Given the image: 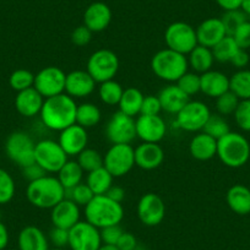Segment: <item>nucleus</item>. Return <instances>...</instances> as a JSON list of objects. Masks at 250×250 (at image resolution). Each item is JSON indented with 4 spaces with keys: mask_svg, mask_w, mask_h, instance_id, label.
Instances as JSON below:
<instances>
[{
    "mask_svg": "<svg viewBox=\"0 0 250 250\" xmlns=\"http://www.w3.org/2000/svg\"><path fill=\"white\" fill-rule=\"evenodd\" d=\"M188 64L193 69L194 73L204 74L206 71L211 70L215 62V58H213L212 49L204 45L198 44L189 54L187 55Z\"/></svg>",
    "mask_w": 250,
    "mask_h": 250,
    "instance_id": "29",
    "label": "nucleus"
},
{
    "mask_svg": "<svg viewBox=\"0 0 250 250\" xmlns=\"http://www.w3.org/2000/svg\"><path fill=\"white\" fill-rule=\"evenodd\" d=\"M212 49L215 62H230L235 53L238 52L239 47L235 43L234 38L232 36H226L223 40H221Z\"/></svg>",
    "mask_w": 250,
    "mask_h": 250,
    "instance_id": "36",
    "label": "nucleus"
},
{
    "mask_svg": "<svg viewBox=\"0 0 250 250\" xmlns=\"http://www.w3.org/2000/svg\"><path fill=\"white\" fill-rule=\"evenodd\" d=\"M135 126L136 138L143 143L160 144L167 134V124L161 115H138Z\"/></svg>",
    "mask_w": 250,
    "mask_h": 250,
    "instance_id": "16",
    "label": "nucleus"
},
{
    "mask_svg": "<svg viewBox=\"0 0 250 250\" xmlns=\"http://www.w3.org/2000/svg\"><path fill=\"white\" fill-rule=\"evenodd\" d=\"M135 250H145V249H143V248H140V247H138V248H136V249Z\"/></svg>",
    "mask_w": 250,
    "mask_h": 250,
    "instance_id": "60",
    "label": "nucleus"
},
{
    "mask_svg": "<svg viewBox=\"0 0 250 250\" xmlns=\"http://www.w3.org/2000/svg\"><path fill=\"white\" fill-rule=\"evenodd\" d=\"M68 157L69 156L58 141L44 139L36 143L35 162L40 165L48 174L59 172L60 168L66 163Z\"/></svg>",
    "mask_w": 250,
    "mask_h": 250,
    "instance_id": "11",
    "label": "nucleus"
},
{
    "mask_svg": "<svg viewBox=\"0 0 250 250\" xmlns=\"http://www.w3.org/2000/svg\"><path fill=\"white\" fill-rule=\"evenodd\" d=\"M88 223L98 229L108 226L120 225L124 218V208L120 203L112 200L107 195H95L92 200L83 208Z\"/></svg>",
    "mask_w": 250,
    "mask_h": 250,
    "instance_id": "3",
    "label": "nucleus"
},
{
    "mask_svg": "<svg viewBox=\"0 0 250 250\" xmlns=\"http://www.w3.org/2000/svg\"><path fill=\"white\" fill-rule=\"evenodd\" d=\"M217 156L229 168H240L250 158V144L244 135L230 130L217 140Z\"/></svg>",
    "mask_w": 250,
    "mask_h": 250,
    "instance_id": "5",
    "label": "nucleus"
},
{
    "mask_svg": "<svg viewBox=\"0 0 250 250\" xmlns=\"http://www.w3.org/2000/svg\"><path fill=\"white\" fill-rule=\"evenodd\" d=\"M112 21V10L109 6L102 1H95L86 8L83 13V25L92 31L98 33L104 31Z\"/></svg>",
    "mask_w": 250,
    "mask_h": 250,
    "instance_id": "20",
    "label": "nucleus"
},
{
    "mask_svg": "<svg viewBox=\"0 0 250 250\" xmlns=\"http://www.w3.org/2000/svg\"><path fill=\"white\" fill-rule=\"evenodd\" d=\"M175 83H177L178 87H179L185 95L191 97V96L200 92V74L188 70Z\"/></svg>",
    "mask_w": 250,
    "mask_h": 250,
    "instance_id": "42",
    "label": "nucleus"
},
{
    "mask_svg": "<svg viewBox=\"0 0 250 250\" xmlns=\"http://www.w3.org/2000/svg\"><path fill=\"white\" fill-rule=\"evenodd\" d=\"M66 74L58 66H45L35 75L33 87L44 98L65 92Z\"/></svg>",
    "mask_w": 250,
    "mask_h": 250,
    "instance_id": "13",
    "label": "nucleus"
},
{
    "mask_svg": "<svg viewBox=\"0 0 250 250\" xmlns=\"http://www.w3.org/2000/svg\"><path fill=\"white\" fill-rule=\"evenodd\" d=\"M250 62V53L248 52L247 49H242L239 48L238 52L235 53L233 59L230 60V64H232L234 68H237L238 70H242V69H245L248 66Z\"/></svg>",
    "mask_w": 250,
    "mask_h": 250,
    "instance_id": "53",
    "label": "nucleus"
},
{
    "mask_svg": "<svg viewBox=\"0 0 250 250\" xmlns=\"http://www.w3.org/2000/svg\"><path fill=\"white\" fill-rule=\"evenodd\" d=\"M200 92L210 98H217L229 91V78L218 70H208L200 75Z\"/></svg>",
    "mask_w": 250,
    "mask_h": 250,
    "instance_id": "24",
    "label": "nucleus"
},
{
    "mask_svg": "<svg viewBox=\"0 0 250 250\" xmlns=\"http://www.w3.org/2000/svg\"><path fill=\"white\" fill-rule=\"evenodd\" d=\"M242 1L243 0H216L217 5L225 11L237 10V9H240Z\"/></svg>",
    "mask_w": 250,
    "mask_h": 250,
    "instance_id": "55",
    "label": "nucleus"
},
{
    "mask_svg": "<svg viewBox=\"0 0 250 250\" xmlns=\"http://www.w3.org/2000/svg\"><path fill=\"white\" fill-rule=\"evenodd\" d=\"M100 250H119V249H118L115 245H104L103 244L102 247L100 248Z\"/></svg>",
    "mask_w": 250,
    "mask_h": 250,
    "instance_id": "58",
    "label": "nucleus"
},
{
    "mask_svg": "<svg viewBox=\"0 0 250 250\" xmlns=\"http://www.w3.org/2000/svg\"><path fill=\"white\" fill-rule=\"evenodd\" d=\"M238 47L242 49H250V21L243 22L232 35Z\"/></svg>",
    "mask_w": 250,
    "mask_h": 250,
    "instance_id": "46",
    "label": "nucleus"
},
{
    "mask_svg": "<svg viewBox=\"0 0 250 250\" xmlns=\"http://www.w3.org/2000/svg\"><path fill=\"white\" fill-rule=\"evenodd\" d=\"M240 10L247 16H250V0H243L242 5H240Z\"/></svg>",
    "mask_w": 250,
    "mask_h": 250,
    "instance_id": "57",
    "label": "nucleus"
},
{
    "mask_svg": "<svg viewBox=\"0 0 250 250\" xmlns=\"http://www.w3.org/2000/svg\"><path fill=\"white\" fill-rule=\"evenodd\" d=\"M101 118H102V113L95 103L85 102L78 104L76 124L81 125L83 128H93L95 125H97L101 122Z\"/></svg>",
    "mask_w": 250,
    "mask_h": 250,
    "instance_id": "33",
    "label": "nucleus"
},
{
    "mask_svg": "<svg viewBox=\"0 0 250 250\" xmlns=\"http://www.w3.org/2000/svg\"><path fill=\"white\" fill-rule=\"evenodd\" d=\"M189 152L198 161H210L217 155V140L204 131L196 134L189 143Z\"/></svg>",
    "mask_w": 250,
    "mask_h": 250,
    "instance_id": "27",
    "label": "nucleus"
},
{
    "mask_svg": "<svg viewBox=\"0 0 250 250\" xmlns=\"http://www.w3.org/2000/svg\"><path fill=\"white\" fill-rule=\"evenodd\" d=\"M210 115L211 110L206 103L201 101H189L175 114L174 125L177 129L187 133H200Z\"/></svg>",
    "mask_w": 250,
    "mask_h": 250,
    "instance_id": "7",
    "label": "nucleus"
},
{
    "mask_svg": "<svg viewBox=\"0 0 250 250\" xmlns=\"http://www.w3.org/2000/svg\"><path fill=\"white\" fill-rule=\"evenodd\" d=\"M100 232H101L102 244L117 245L118 240H119V238L122 237L124 230H123V228L120 227V225H114V226H108V227L102 228V229H100Z\"/></svg>",
    "mask_w": 250,
    "mask_h": 250,
    "instance_id": "47",
    "label": "nucleus"
},
{
    "mask_svg": "<svg viewBox=\"0 0 250 250\" xmlns=\"http://www.w3.org/2000/svg\"><path fill=\"white\" fill-rule=\"evenodd\" d=\"M113 179L114 177L104 167H101L87 173L85 183L95 195H104L113 185Z\"/></svg>",
    "mask_w": 250,
    "mask_h": 250,
    "instance_id": "31",
    "label": "nucleus"
},
{
    "mask_svg": "<svg viewBox=\"0 0 250 250\" xmlns=\"http://www.w3.org/2000/svg\"><path fill=\"white\" fill-rule=\"evenodd\" d=\"M102 245L100 229L87 221H79L69 229L70 250H100Z\"/></svg>",
    "mask_w": 250,
    "mask_h": 250,
    "instance_id": "14",
    "label": "nucleus"
},
{
    "mask_svg": "<svg viewBox=\"0 0 250 250\" xmlns=\"http://www.w3.org/2000/svg\"><path fill=\"white\" fill-rule=\"evenodd\" d=\"M165 42L167 48L183 55H188L199 44L195 28L183 21L170 23L166 28Z\"/></svg>",
    "mask_w": 250,
    "mask_h": 250,
    "instance_id": "9",
    "label": "nucleus"
},
{
    "mask_svg": "<svg viewBox=\"0 0 250 250\" xmlns=\"http://www.w3.org/2000/svg\"><path fill=\"white\" fill-rule=\"evenodd\" d=\"M144 93L136 87H128L123 91L122 98L119 101V110L124 114L135 118L140 115L141 105L144 101Z\"/></svg>",
    "mask_w": 250,
    "mask_h": 250,
    "instance_id": "30",
    "label": "nucleus"
},
{
    "mask_svg": "<svg viewBox=\"0 0 250 250\" xmlns=\"http://www.w3.org/2000/svg\"><path fill=\"white\" fill-rule=\"evenodd\" d=\"M115 247L119 250H135L139 247L138 239H136L133 233L124 232L122 234V237L119 238Z\"/></svg>",
    "mask_w": 250,
    "mask_h": 250,
    "instance_id": "52",
    "label": "nucleus"
},
{
    "mask_svg": "<svg viewBox=\"0 0 250 250\" xmlns=\"http://www.w3.org/2000/svg\"><path fill=\"white\" fill-rule=\"evenodd\" d=\"M19 250H49V240L41 228L26 226L18 237Z\"/></svg>",
    "mask_w": 250,
    "mask_h": 250,
    "instance_id": "26",
    "label": "nucleus"
},
{
    "mask_svg": "<svg viewBox=\"0 0 250 250\" xmlns=\"http://www.w3.org/2000/svg\"><path fill=\"white\" fill-rule=\"evenodd\" d=\"M9 244V230L6 226L0 221V250H5Z\"/></svg>",
    "mask_w": 250,
    "mask_h": 250,
    "instance_id": "56",
    "label": "nucleus"
},
{
    "mask_svg": "<svg viewBox=\"0 0 250 250\" xmlns=\"http://www.w3.org/2000/svg\"><path fill=\"white\" fill-rule=\"evenodd\" d=\"M22 174H23V178L27 179L28 183H30V182H33V180H37L40 179V178L44 177V175H47L48 173L45 172L40 165H37V163L35 162L32 163V165L27 166V167H23Z\"/></svg>",
    "mask_w": 250,
    "mask_h": 250,
    "instance_id": "51",
    "label": "nucleus"
},
{
    "mask_svg": "<svg viewBox=\"0 0 250 250\" xmlns=\"http://www.w3.org/2000/svg\"><path fill=\"white\" fill-rule=\"evenodd\" d=\"M66 190L54 175H44L37 180H33L26 188V198L28 203L37 208H50L52 210L62 199H65Z\"/></svg>",
    "mask_w": 250,
    "mask_h": 250,
    "instance_id": "2",
    "label": "nucleus"
},
{
    "mask_svg": "<svg viewBox=\"0 0 250 250\" xmlns=\"http://www.w3.org/2000/svg\"><path fill=\"white\" fill-rule=\"evenodd\" d=\"M76 157H78V160H76L78 163L83 168V172L86 173H90L97 168L103 167V156L95 148L86 147Z\"/></svg>",
    "mask_w": 250,
    "mask_h": 250,
    "instance_id": "38",
    "label": "nucleus"
},
{
    "mask_svg": "<svg viewBox=\"0 0 250 250\" xmlns=\"http://www.w3.org/2000/svg\"><path fill=\"white\" fill-rule=\"evenodd\" d=\"M95 194L92 193L88 185L86 183H80L76 187L71 188L69 190H66L65 193V198L70 199L71 201L76 204L78 206H83L85 208L88 203L93 199Z\"/></svg>",
    "mask_w": 250,
    "mask_h": 250,
    "instance_id": "41",
    "label": "nucleus"
},
{
    "mask_svg": "<svg viewBox=\"0 0 250 250\" xmlns=\"http://www.w3.org/2000/svg\"><path fill=\"white\" fill-rule=\"evenodd\" d=\"M151 69L158 79L166 83H174L187 73L189 64L187 55L165 48L153 54L151 59Z\"/></svg>",
    "mask_w": 250,
    "mask_h": 250,
    "instance_id": "4",
    "label": "nucleus"
},
{
    "mask_svg": "<svg viewBox=\"0 0 250 250\" xmlns=\"http://www.w3.org/2000/svg\"><path fill=\"white\" fill-rule=\"evenodd\" d=\"M119 58L110 49H98L90 55L86 70L97 83L113 80L119 71Z\"/></svg>",
    "mask_w": 250,
    "mask_h": 250,
    "instance_id": "8",
    "label": "nucleus"
},
{
    "mask_svg": "<svg viewBox=\"0 0 250 250\" xmlns=\"http://www.w3.org/2000/svg\"><path fill=\"white\" fill-rule=\"evenodd\" d=\"M35 147L36 143L25 131H14L5 143L8 157L21 168L35 163Z\"/></svg>",
    "mask_w": 250,
    "mask_h": 250,
    "instance_id": "10",
    "label": "nucleus"
},
{
    "mask_svg": "<svg viewBox=\"0 0 250 250\" xmlns=\"http://www.w3.org/2000/svg\"><path fill=\"white\" fill-rule=\"evenodd\" d=\"M157 96L161 102L162 110H165L166 113H169V114H177L190 101V97L185 95L178 87L177 83H169V85H167L160 91V93Z\"/></svg>",
    "mask_w": 250,
    "mask_h": 250,
    "instance_id": "25",
    "label": "nucleus"
},
{
    "mask_svg": "<svg viewBox=\"0 0 250 250\" xmlns=\"http://www.w3.org/2000/svg\"><path fill=\"white\" fill-rule=\"evenodd\" d=\"M239 98L232 92V91H227L220 97L216 98V110L218 114L223 115H233V113L237 109L238 104H239Z\"/></svg>",
    "mask_w": 250,
    "mask_h": 250,
    "instance_id": "43",
    "label": "nucleus"
},
{
    "mask_svg": "<svg viewBox=\"0 0 250 250\" xmlns=\"http://www.w3.org/2000/svg\"><path fill=\"white\" fill-rule=\"evenodd\" d=\"M123 91H124V88L114 79L104 81V83H100V86H98V96H100L101 102L104 103L105 105L119 104Z\"/></svg>",
    "mask_w": 250,
    "mask_h": 250,
    "instance_id": "35",
    "label": "nucleus"
},
{
    "mask_svg": "<svg viewBox=\"0 0 250 250\" xmlns=\"http://www.w3.org/2000/svg\"><path fill=\"white\" fill-rule=\"evenodd\" d=\"M80 217V206L76 205L68 198L62 199L50 211V221L53 223V227L64 228L68 230L73 228L79 221H81Z\"/></svg>",
    "mask_w": 250,
    "mask_h": 250,
    "instance_id": "18",
    "label": "nucleus"
},
{
    "mask_svg": "<svg viewBox=\"0 0 250 250\" xmlns=\"http://www.w3.org/2000/svg\"><path fill=\"white\" fill-rule=\"evenodd\" d=\"M96 83L87 70H74L66 74L65 93L76 98H85L92 95L96 90Z\"/></svg>",
    "mask_w": 250,
    "mask_h": 250,
    "instance_id": "19",
    "label": "nucleus"
},
{
    "mask_svg": "<svg viewBox=\"0 0 250 250\" xmlns=\"http://www.w3.org/2000/svg\"><path fill=\"white\" fill-rule=\"evenodd\" d=\"M83 169L80 167L78 161H66V163L62 166L57 173V178L65 190H69L71 188L76 187L80 183H83Z\"/></svg>",
    "mask_w": 250,
    "mask_h": 250,
    "instance_id": "32",
    "label": "nucleus"
},
{
    "mask_svg": "<svg viewBox=\"0 0 250 250\" xmlns=\"http://www.w3.org/2000/svg\"><path fill=\"white\" fill-rule=\"evenodd\" d=\"M92 31L88 30L85 25H81L78 26V27L71 32L70 38L74 45H76V47H85V45H87L88 43L91 42V40H92Z\"/></svg>",
    "mask_w": 250,
    "mask_h": 250,
    "instance_id": "48",
    "label": "nucleus"
},
{
    "mask_svg": "<svg viewBox=\"0 0 250 250\" xmlns=\"http://www.w3.org/2000/svg\"><path fill=\"white\" fill-rule=\"evenodd\" d=\"M221 20H222L223 25H225L227 35L232 36L233 33H234V31L237 30L243 22L247 21V15H245L240 9H237V10L225 11V14L222 15Z\"/></svg>",
    "mask_w": 250,
    "mask_h": 250,
    "instance_id": "44",
    "label": "nucleus"
},
{
    "mask_svg": "<svg viewBox=\"0 0 250 250\" xmlns=\"http://www.w3.org/2000/svg\"><path fill=\"white\" fill-rule=\"evenodd\" d=\"M44 97L35 87L18 92L15 97V108L20 115L25 118H33L42 109Z\"/></svg>",
    "mask_w": 250,
    "mask_h": 250,
    "instance_id": "23",
    "label": "nucleus"
},
{
    "mask_svg": "<svg viewBox=\"0 0 250 250\" xmlns=\"http://www.w3.org/2000/svg\"><path fill=\"white\" fill-rule=\"evenodd\" d=\"M229 90L242 100H250V70L242 69L229 78Z\"/></svg>",
    "mask_w": 250,
    "mask_h": 250,
    "instance_id": "34",
    "label": "nucleus"
},
{
    "mask_svg": "<svg viewBox=\"0 0 250 250\" xmlns=\"http://www.w3.org/2000/svg\"><path fill=\"white\" fill-rule=\"evenodd\" d=\"M165 161V151L160 144L141 143L135 148V166L144 170H152Z\"/></svg>",
    "mask_w": 250,
    "mask_h": 250,
    "instance_id": "22",
    "label": "nucleus"
},
{
    "mask_svg": "<svg viewBox=\"0 0 250 250\" xmlns=\"http://www.w3.org/2000/svg\"><path fill=\"white\" fill-rule=\"evenodd\" d=\"M136 212L143 225L147 227H156L165 220L166 204L157 194L146 193L139 200Z\"/></svg>",
    "mask_w": 250,
    "mask_h": 250,
    "instance_id": "15",
    "label": "nucleus"
},
{
    "mask_svg": "<svg viewBox=\"0 0 250 250\" xmlns=\"http://www.w3.org/2000/svg\"><path fill=\"white\" fill-rule=\"evenodd\" d=\"M226 201L230 210L240 216L250 213V189L243 184H234L228 189Z\"/></svg>",
    "mask_w": 250,
    "mask_h": 250,
    "instance_id": "28",
    "label": "nucleus"
},
{
    "mask_svg": "<svg viewBox=\"0 0 250 250\" xmlns=\"http://www.w3.org/2000/svg\"><path fill=\"white\" fill-rule=\"evenodd\" d=\"M105 195H107L108 198L112 199V200L122 204L125 199V190L123 189L122 187H118V185H112V187L109 188V190L105 193Z\"/></svg>",
    "mask_w": 250,
    "mask_h": 250,
    "instance_id": "54",
    "label": "nucleus"
},
{
    "mask_svg": "<svg viewBox=\"0 0 250 250\" xmlns=\"http://www.w3.org/2000/svg\"><path fill=\"white\" fill-rule=\"evenodd\" d=\"M249 50H250V49H249Z\"/></svg>",
    "mask_w": 250,
    "mask_h": 250,
    "instance_id": "62",
    "label": "nucleus"
},
{
    "mask_svg": "<svg viewBox=\"0 0 250 250\" xmlns=\"http://www.w3.org/2000/svg\"><path fill=\"white\" fill-rule=\"evenodd\" d=\"M9 85L16 92L33 87V85H35V74L31 73L27 69H18L9 78Z\"/></svg>",
    "mask_w": 250,
    "mask_h": 250,
    "instance_id": "39",
    "label": "nucleus"
},
{
    "mask_svg": "<svg viewBox=\"0 0 250 250\" xmlns=\"http://www.w3.org/2000/svg\"><path fill=\"white\" fill-rule=\"evenodd\" d=\"M135 166V148L131 144H112L103 156V167L114 178L124 177Z\"/></svg>",
    "mask_w": 250,
    "mask_h": 250,
    "instance_id": "6",
    "label": "nucleus"
},
{
    "mask_svg": "<svg viewBox=\"0 0 250 250\" xmlns=\"http://www.w3.org/2000/svg\"><path fill=\"white\" fill-rule=\"evenodd\" d=\"M58 143L65 151L69 157H75L79 153L83 152L88 144V134L87 129L83 128L79 124L70 125L69 128L60 131L59 140Z\"/></svg>",
    "mask_w": 250,
    "mask_h": 250,
    "instance_id": "17",
    "label": "nucleus"
},
{
    "mask_svg": "<svg viewBox=\"0 0 250 250\" xmlns=\"http://www.w3.org/2000/svg\"><path fill=\"white\" fill-rule=\"evenodd\" d=\"M195 30L199 44L208 48H213L221 40L228 36L221 18L206 19Z\"/></svg>",
    "mask_w": 250,
    "mask_h": 250,
    "instance_id": "21",
    "label": "nucleus"
},
{
    "mask_svg": "<svg viewBox=\"0 0 250 250\" xmlns=\"http://www.w3.org/2000/svg\"><path fill=\"white\" fill-rule=\"evenodd\" d=\"M5 250H19V249H5Z\"/></svg>",
    "mask_w": 250,
    "mask_h": 250,
    "instance_id": "61",
    "label": "nucleus"
},
{
    "mask_svg": "<svg viewBox=\"0 0 250 250\" xmlns=\"http://www.w3.org/2000/svg\"><path fill=\"white\" fill-rule=\"evenodd\" d=\"M76 101L65 92L44 98L40 117L45 128L62 131L76 123Z\"/></svg>",
    "mask_w": 250,
    "mask_h": 250,
    "instance_id": "1",
    "label": "nucleus"
},
{
    "mask_svg": "<svg viewBox=\"0 0 250 250\" xmlns=\"http://www.w3.org/2000/svg\"><path fill=\"white\" fill-rule=\"evenodd\" d=\"M49 250H66L65 248H52V249H49Z\"/></svg>",
    "mask_w": 250,
    "mask_h": 250,
    "instance_id": "59",
    "label": "nucleus"
},
{
    "mask_svg": "<svg viewBox=\"0 0 250 250\" xmlns=\"http://www.w3.org/2000/svg\"><path fill=\"white\" fill-rule=\"evenodd\" d=\"M48 240L52 243L53 248H66L69 245V230L53 227L48 235Z\"/></svg>",
    "mask_w": 250,
    "mask_h": 250,
    "instance_id": "49",
    "label": "nucleus"
},
{
    "mask_svg": "<svg viewBox=\"0 0 250 250\" xmlns=\"http://www.w3.org/2000/svg\"><path fill=\"white\" fill-rule=\"evenodd\" d=\"M15 180L8 170L0 168V205L8 204L15 196Z\"/></svg>",
    "mask_w": 250,
    "mask_h": 250,
    "instance_id": "40",
    "label": "nucleus"
},
{
    "mask_svg": "<svg viewBox=\"0 0 250 250\" xmlns=\"http://www.w3.org/2000/svg\"><path fill=\"white\" fill-rule=\"evenodd\" d=\"M105 136L112 144H131L136 139L135 118L115 112L105 125Z\"/></svg>",
    "mask_w": 250,
    "mask_h": 250,
    "instance_id": "12",
    "label": "nucleus"
},
{
    "mask_svg": "<svg viewBox=\"0 0 250 250\" xmlns=\"http://www.w3.org/2000/svg\"><path fill=\"white\" fill-rule=\"evenodd\" d=\"M235 124L243 131H250V100L239 101L237 109L233 113Z\"/></svg>",
    "mask_w": 250,
    "mask_h": 250,
    "instance_id": "45",
    "label": "nucleus"
},
{
    "mask_svg": "<svg viewBox=\"0 0 250 250\" xmlns=\"http://www.w3.org/2000/svg\"><path fill=\"white\" fill-rule=\"evenodd\" d=\"M203 131L208 134V135L212 136L216 140H220L226 134L229 133L230 128L229 124H228V122L226 120V118L223 115L218 114V113H216V114L211 113L205 126H204Z\"/></svg>",
    "mask_w": 250,
    "mask_h": 250,
    "instance_id": "37",
    "label": "nucleus"
},
{
    "mask_svg": "<svg viewBox=\"0 0 250 250\" xmlns=\"http://www.w3.org/2000/svg\"><path fill=\"white\" fill-rule=\"evenodd\" d=\"M161 112H162V107H161V102L160 100H158V96L148 95L144 97L140 114L160 115Z\"/></svg>",
    "mask_w": 250,
    "mask_h": 250,
    "instance_id": "50",
    "label": "nucleus"
}]
</instances>
